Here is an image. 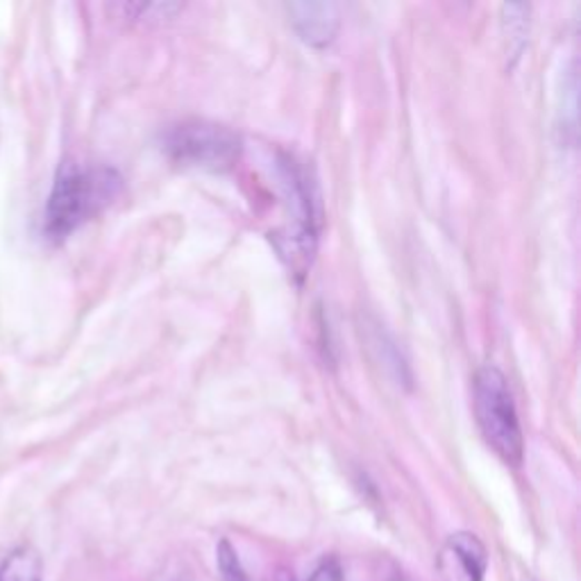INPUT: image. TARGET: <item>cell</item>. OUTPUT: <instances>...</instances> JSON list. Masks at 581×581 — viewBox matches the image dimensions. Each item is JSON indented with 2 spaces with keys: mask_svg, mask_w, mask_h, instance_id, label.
Returning a JSON list of instances; mask_svg holds the SVG:
<instances>
[{
  "mask_svg": "<svg viewBox=\"0 0 581 581\" xmlns=\"http://www.w3.org/2000/svg\"><path fill=\"white\" fill-rule=\"evenodd\" d=\"M302 41L323 48L332 43L339 28V8L332 3H295L289 8Z\"/></svg>",
  "mask_w": 581,
  "mask_h": 581,
  "instance_id": "obj_5",
  "label": "cell"
},
{
  "mask_svg": "<svg viewBox=\"0 0 581 581\" xmlns=\"http://www.w3.org/2000/svg\"><path fill=\"white\" fill-rule=\"evenodd\" d=\"M121 187V176L110 167H62L43 211L46 237L64 241L84 223L96 219L104 207H110Z\"/></svg>",
  "mask_w": 581,
  "mask_h": 581,
  "instance_id": "obj_1",
  "label": "cell"
},
{
  "mask_svg": "<svg viewBox=\"0 0 581 581\" xmlns=\"http://www.w3.org/2000/svg\"><path fill=\"white\" fill-rule=\"evenodd\" d=\"M217 561H219V570H221L223 581H250L239 557H237V550L228 541L219 543Z\"/></svg>",
  "mask_w": 581,
  "mask_h": 581,
  "instance_id": "obj_7",
  "label": "cell"
},
{
  "mask_svg": "<svg viewBox=\"0 0 581 581\" xmlns=\"http://www.w3.org/2000/svg\"><path fill=\"white\" fill-rule=\"evenodd\" d=\"M474 415L484 441L509 465L522 461V430L507 378L495 365H484L474 378Z\"/></svg>",
  "mask_w": 581,
  "mask_h": 581,
  "instance_id": "obj_2",
  "label": "cell"
},
{
  "mask_svg": "<svg viewBox=\"0 0 581 581\" xmlns=\"http://www.w3.org/2000/svg\"><path fill=\"white\" fill-rule=\"evenodd\" d=\"M309 581H343V570L337 559H328L313 570Z\"/></svg>",
  "mask_w": 581,
  "mask_h": 581,
  "instance_id": "obj_8",
  "label": "cell"
},
{
  "mask_svg": "<svg viewBox=\"0 0 581 581\" xmlns=\"http://www.w3.org/2000/svg\"><path fill=\"white\" fill-rule=\"evenodd\" d=\"M164 148L171 160L187 169L230 171L241 154V137L219 123L184 121L167 134Z\"/></svg>",
  "mask_w": 581,
  "mask_h": 581,
  "instance_id": "obj_3",
  "label": "cell"
},
{
  "mask_svg": "<svg viewBox=\"0 0 581 581\" xmlns=\"http://www.w3.org/2000/svg\"><path fill=\"white\" fill-rule=\"evenodd\" d=\"M0 581H41V557L30 545L17 548L0 563Z\"/></svg>",
  "mask_w": 581,
  "mask_h": 581,
  "instance_id": "obj_6",
  "label": "cell"
},
{
  "mask_svg": "<svg viewBox=\"0 0 581 581\" xmlns=\"http://www.w3.org/2000/svg\"><path fill=\"white\" fill-rule=\"evenodd\" d=\"M487 565H489L487 548L470 532L452 534L445 541L437 561L441 581H482Z\"/></svg>",
  "mask_w": 581,
  "mask_h": 581,
  "instance_id": "obj_4",
  "label": "cell"
},
{
  "mask_svg": "<svg viewBox=\"0 0 581 581\" xmlns=\"http://www.w3.org/2000/svg\"><path fill=\"white\" fill-rule=\"evenodd\" d=\"M271 581H295V577H293V572H291V570L282 568V570H278V572L273 574V579H271Z\"/></svg>",
  "mask_w": 581,
  "mask_h": 581,
  "instance_id": "obj_9",
  "label": "cell"
}]
</instances>
